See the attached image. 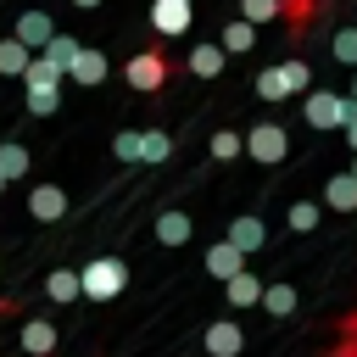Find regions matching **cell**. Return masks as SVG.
Here are the masks:
<instances>
[{"instance_id": "3", "label": "cell", "mask_w": 357, "mask_h": 357, "mask_svg": "<svg viewBox=\"0 0 357 357\" xmlns=\"http://www.w3.org/2000/svg\"><path fill=\"white\" fill-rule=\"evenodd\" d=\"M301 117H307L312 128H324V134H340V128L357 117V106L346 100V89H307V95H301Z\"/></svg>"}, {"instance_id": "2", "label": "cell", "mask_w": 357, "mask_h": 357, "mask_svg": "<svg viewBox=\"0 0 357 357\" xmlns=\"http://www.w3.org/2000/svg\"><path fill=\"white\" fill-rule=\"evenodd\" d=\"M78 290H84V301H117V296L128 290V262H123V257H95V262H84V268H78Z\"/></svg>"}, {"instance_id": "1", "label": "cell", "mask_w": 357, "mask_h": 357, "mask_svg": "<svg viewBox=\"0 0 357 357\" xmlns=\"http://www.w3.org/2000/svg\"><path fill=\"white\" fill-rule=\"evenodd\" d=\"M167 78H173V56H167L162 45H145V50H134V56L123 61V84H128L134 95H162Z\"/></svg>"}, {"instance_id": "24", "label": "cell", "mask_w": 357, "mask_h": 357, "mask_svg": "<svg viewBox=\"0 0 357 357\" xmlns=\"http://www.w3.org/2000/svg\"><path fill=\"white\" fill-rule=\"evenodd\" d=\"M39 56H45V61H50V67L67 78V67H73V56H78V39H73V33H56V39H50Z\"/></svg>"}, {"instance_id": "36", "label": "cell", "mask_w": 357, "mask_h": 357, "mask_svg": "<svg viewBox=\"0 0 357 357\" xmlns=\"http://www.w3.org/2000/svg\"><path fill=\"white\" fill-rule=\"evenodd\" d=\"M346 100H351V106H357V73H351V89H346Z\"/></svg>"}, {"instance_id": "7", "label": "cell", "mask_w": 357, "mask_h": 357, "mask_svg": "<svg viewBox=\"0 0 357 357\" xmlns=\"http://www.w3.org/2000/svg\"><path fill=\"white\" fill-rule=\"evenodd\" d=\"M190 0H151V28H156V39H178V33H190Z\"/></svg>"}, {"instance_id": "12", "label": "cell", "mask_w": 357, "mask_h": 357, "mask_svg": "<svg viewBox=\"0 0 357 357\" xmlns=\"http://www.w3.org/2000/svg\"><path fill=\"white\" fill-rule=\"evenodd\" d=\"M223 301H229V312L257 307V301H262V273H257V268H240V273L223 284Z\"/></svg>"}, {"instance_id": "26", "label": "cell", "mask_w": 357, "mask_h": 357, "mask_svg": "<svg viewBox=\"0 0 357 357\" xmlns=\"http://www.w3.org/2000/svg\"><path fill=\"white\" fill-rule=\"evenodd\" d=\"M206 151H212V162H234V156H245V134L240 128H218Z\"/></svg>"}, {"instance_id": "14", "label": "cell", "mask_w": 357, "mask_h": 357, "mask_svg": "<svg viewBox=\"0 0 357 357\" xmlns=\"http://www.w3.org/2000/svg\"><path fill=\"white\" fill-rule=\"evenodd\" d=\"M106 73H112V61H106L100 50H89V45H78V56H73V67H67V78H73V84H89V89H95V84H100Z\"/></svg>"}, {"instance_id": "38", "label": "cell", "mask_w": 357, "mask_h": 357, "mask_svg": "<svg viewBox=\"0 0 357 357\" xmlns=\"http://www.w3.org/2000/svg\"><path fill=\"white\" fill-rule=\"evenodd\" d=\"M0 190H6V178H0Z\"/></svg>"}, {"instance_id": "15", "label": "cell", "mask_w": 357, "mask_h": 357, "mask_svg": "<svg viewBox=\"0 0 357 357\" xmlns=\"http://www.w3.org/2000/svg\"><path fill=\"white\" fill-rule=\"evenodd\" d=\"M201 262H206V273H212V279H223V284H229V279H234V273L245 268V257H240V251H234L229 240H212Z\"/></svg>"}, {"instance_id": "21", "label": "cell", "mask_w": 357, "mask_h": 357, "mask_svg": "<svg viewBox=\"0 0 357 357\" xmlns=\"http://www.w3.org/2000/svg\"><path fill=\"white\" fill-rule=\"evenodd\" d=\"M324 206H335V212H357V178H351V173H335V178L324 184Z\"/></svg>"}, {"instance_id": "29", "label": "cell", "mask_w": 357, "mask_h": 357, "mask_svg": "<svg viewBox=\"0 0 357 357\" xmlns=\"http://www.w3.org/2000/svg\"><path fill=\"white\" fill-rule=\"evenodd\" d=\"M318 212H324L318 201H290V212H284V223H290L296 234H312V229H318Z\"/></svg>"}, {"instance_id": "34", "label": "cell", "mask_w": 357, "mask_h": 357, "mask_svg": "<svg viewBox=\"0 0 357 357\" xmlns=\"http://www.w3.org/2000/svg\"><path fill=\"white\" fill-rule=\"evenodd\" d=\"M340 329H346V340H357V307L346 312V324H340Z\"/></svg>"}, {"instance_id": "5", "label": "cell", "mask_w": 357, "mask_h": 357, "mask_svg": "<svg viewBox=\"0 0 357 357\" xmlns=\"http://www.w3.org/2000/svg\"><path fill=\"white\" fill-rule=\"evenodd\" d=\"M245 156H251L257 167H279V162L290 156V128L273 123V117H268V123H251V128H245Z\"/></svg>"}, {"instance_id": "16", "label": "cell", "mask_w": 357, "mask_h": 357, "mask_svg": "<svg viewBox=\"0 0 357 357\" xmlns=\"http://www.w3.org/2000/svg\"><path fill=\"white\" fill-rule=\"evenodd\" d=\"M45 296L56 301V307H73L84 290H78V268H50L45 273Z\"/></svg>"}, {"instance_id": "8", "label": "cell", "mask_w": 357, "mask_h": 357, "mask_svg": "<svg viewBox=\"0 0 357 357\" xmlns=\"http://www.w3.org/2000/svg\"><path fill=\"white\" fill-rule=\"evenodd\" d=\"M28 212H33L39 223H61V218H67V190H61V184H33V190H28Z\"/></svg>"}, {"instance_id": "30", "label": "cell", "mask_w": 357, "mask_h": 357, "mask_svg": "<svg viewBox=\"0 0 357 357\" xmlns=\"http://www.w3.org/2000/svg\"><path fill=\"white\" fill-rule=\"evenodd\" d=\"M240 22H251V28L279 22V0H240Z\"/></svg>"}, {"instance_id": "6", "label": "cell", "mask_w": 357, "mask_h": 357, "mask_svg": "<svg viewBox=\"0 0 357 357\" xmlns=\"http://www.w3.org/2000/svg\"><path fill=\"white\" fill-rule=\"evenodd\" d=\"M201 351H206V357H240V351H245V329H240L234 318H218V324L201 329Z\"/></svg>"}, {"instance_id": "4", "label": "cell", "mask_w": 357, "mask_h": 357, "mask_svg": "<svg viewBox=\"0 0 357 357\" xmlns=\"http://www.w3.org/2000/svg\"><path fill=\"white\" fill-rule=\"evenodd\" d=\"M22 84H28V117H50V112L61 106V73H56L45 56H33V61H28Z\"/></svg>"}, {"instance_id": "33", "label": "cell", "mask_w": 357, "mask_h": 357, "mask_svg": "<svg viewBox=\"0 0 357 357\" xmlns=\"http://www.w3.org/2000/svg\"><path fill=\"white\" fill-rule=\"evenodd\" d=\"M340 134H346V145H351V156H357V117H351V123H346Z\"/></svg>"}, {"instance_id": "23", "label": "cell", "mask_w": 357, "mask_h": 357, "mask_svg": "<svg viewBox=\"0 0 357 357\" xmlns=\"http://www.w3.org/2000/svg\"><path fill=\"white\" fill-rule=\"evenodd\" d=\"M190 240V212H162L156 218V245H184Z\"/></svg>"}, {"instance_id": "10", "label": "cell", "mask_w": 357, "mask_h": 357, "mask_svg": "<svg viewBox=\"0 0 357 357\" xmlns=\"http://www.w3.org/2000/svg\"><path fill=\"white\" fill-rule=\"evenodd\" d=\"M223 61H229V56H223V45H218V39H201V45H190L184 73H190V78H218V73H223Z\"/></svg>"}, {"instance_id": "9", "label": "cell", "mask_w": 357, "mask_h": 357, "mask_svg": "<svg viewBox=\"0 0 357 357\" xmlns=\"http://www.w3.org/2000/svg\"><path fill=\"white\" fill-rule=\"evenodd\" d=\"M17 346H22V357H50L56 351V324L50 318H22Z\"/></svg>"}, {"instance_id": "19", "label": "cell", "mask_w": 357, "mask_h": 357, "mask_svg": "<svg viewBox=\"0 0 357 357\" xmlns=\"http://www.w3.org/2000/svg\"><path fill=\"white\" fill-rule=\"evenodd\" d=\"M28 61H33V50H28L17 33H6V39H0V78H22Z\"/></svg>"}, {"instance_id": "22", "label": "cell", "mask_w": 357, "mask_h": 357, "mask_svg": "<svg viewBox=\"0 0 357 357\" xmlns=\"http://www.w3.org/2000/svg\"><path fill=\"white\" fill-rule=\"evenodd\" d=\"M318 6H324V0H279V22H284L290 33H307L312 17H318Z\"/></svg>"}, {"instance_id": "20", "label": "cell", "mask_w": 357, "mask_h": 357, "mask_svg": "<svg viewBox=\"0 0 357 357\" xmlns=\"http://www.w3.org/2000/svg\"><path fill=\"white\" fill-rule=\"evenodd\" d=\"M218 45H223V56H245V50H257V28L251 22H223V33H218Z\"/></svg>"}, {"instance_id": "27", "label": "cell", "mask_w": 357, "mask_h": 357, "mask_svg": "<svg viewBox=\"0 0 357 357\" xmlns=\"http://www.w3.org/2000/svg\"><path fill=\"white\" fill-rule=\"evenodd\" d=\"M279 73H284V89H290V95H307V89H312V67H307L301 56L279 61Z\"/></svg>"}, {"instance_id": "13", "label": "cell", "mask_w": 357, "mask_h": 357, "mask_svg": "<svg viewBox=\"0 0 357 357\" xmlns=\"http://www.w3.org/2000/svg\"><path fill=\"white\" fill-rule=\"evenodd\" d=\"M11 33H17V39H22V45H28V50H33V56H39V50H45V45H50V39H56V22H50V17H45V11H22V17H17V28H11Z\"/></svg>"}, {"instance_id": "28", "label": "cell", "mask_w": 357, "mask_h": 357, "mask_svg": "<svg viewBox=\"0 0 357 357\" xmlns=\"http://www.w3.org/2000/svg\"><path fill=\"white\" fill-rule=\"evenodd\" d=\"M167 151H173V139L162 128H139V162H167Z\"/></svg>"}, {"instance_id": "37", "label": "cell", "mask_w": 357, "mask_h": 357, "mask_svg": "<svg viewBox=\"0 0 357 357\" xmlns=\"http://www.w3.org/2000/svg\"><path fill=\"white\" fill-rule=\"evenodd\" d=\"M346 173H351V178H357V156H351V167H346Z\"/></svg>"}, {"instance_id": "18", "label": "cell", "mask_w": 357, "mask_h": 357, "mask_svg": "<svg viewBox=\"0 0 357 357\" xmlns=\"http://www.w3.org/2000/svg\"><path fill=\"white\" fill-rule=\"evenodd\" d=\"M28 167H33L28 145H22V139H0V178H6V184H11V178H28Z\"/></svg>"}, {"instance_id": "39", "label": "cell", "mask_w": 357, "mask_h": 357, "mask_svg": "<svg viewBox=\"0 0 357 357\" xmlns=\"http://www.w3.org/2000/svg\"><path fill=\"white\" fill-rule=\"evenodd\" d=\"M351 28H357V22H351Z\"/></svg>"}, {"instance_id": "31", "label": "cell", "mask_w": 357, "mask_h": 357, "mask_svg": "<svg viewBox=\"0 0 357 357\" xmlns=\"http://www.w3.org/2000/svg\"><path fill=\"white\" fill-rule=\"evenodd\" d=\"M329 50H335V61H346V67H357V28H335V39H329Z\"/></svg>"}, {"instance_id": "17", "label": "cell", "mask_w": 357, "mask_h": 357, "mask_svg": "<svg viewBox=\"0 0 357 357\" xmlns=\"http://www.w3.org/2000/svg\"><path fill=\"white\" fill-rule=\"evenodd\" d=\"M268 318H290L296 312V284L290 279H273V284H262V301H257Z\"/></svg>"}, {"instance_id": "25", "label": "cell", "mask_w": 357, "mask_h": 357, "mask_svg": "<svg viewBox=\"0 0 357 357\" xmlns=\"http://www.w3.org/2000/svg\"><path fill=\"white\" fill-rule=\"evenodd\" d=\"M251 89H257V95H262L268 106H279V100H290V89H284V73H279V61H273V67H262Z\"/></svg>"}, {"instance_id": "35", "label": "cell", "mask_w": 357, "mask_h": 357, "mask_svg": "<svg viewBox=\"0 0 357 357\" xmlns=\"http://www.w3.org/2000/svg\"><path fill=\"white\" fill-rule=\"evenodd\" d=\"M73 6H78V11H95V6H100V0H73Z\"/></svg>"}, {"instance_id": "32", "label": "cell", "mask_w": 357, "mask_h": 357, "mask_svg": "<svg viewBox=\"0 0 357 357\" xmlns=\"http://www.w3.org/2000/svg\"><path fill=\"white\" fill-rule=\"evenodd\" d=\"M112 156H117V162H139V128H123V134L112 139Z\"/></svg>"}, {"instance_id": "11", "label": "cell", "mask_w": 357, "mask_h": 357, "mask_svg": "<svg viewBox=\"0 0 357 357\" xmlns=\"http://www.w3.org/2000/svg\"><path fill=\"white\" fill-rule=\"evenodd\" d=\"M240 257H251V251H262V240H268V229H262V218L257 212H240L234 223H229V234H223Z\"/></svg>"}]
</instances>
